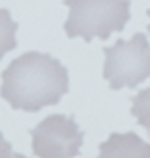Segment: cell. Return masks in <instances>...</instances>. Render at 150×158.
<instances>
[{
    "instance_id": "cell-4",
    "label": "cell",
    "mask_w": 150,
    "mask_h": 158,
    "mask_svg": "<svg viewBox=\"0 0 150 158\" xmlns=\"http://www.w3.org/2000/svg\"><path fill=\"white\" fill-rule=\"evenodd\" d=\"M33 152L39 158H75L83 146V132L71 116L53 114L31 130Z\"/></svg>"
},
{
    "instance_id": "cell-5",
    "label": "cell",
    "mask_w": 150,
    "mask_h": 158,
    "mask_svg": "<svg viewBox=\"0 0 150 158\" xmlns=\"http://www.w3.org/2000/svg\"><path fill=\"white\" fill-rule=\"evenodd\" d=\"M98 158H150V144L134 132H114L99 144Z\"/></svg>"
},
{
    "instance_id": "cell-8",
    "label": "cell",
    "mask_w": 150,
    "mask_h": 158,
    "mask_svg": "<svg viewBox=\"0 0 150 158\" xmlns=\"http://www.w3.org/2000/svg\"><path fill=\"white\" fill-rule=\"evenodd\" d=\"M0 158H12V146L0 132Z\"/></svg>"
},
{
    "instance_id": "cell-1",
    "label": "cell",
    "mask_w": 150,
    "mask_h": 158,
    "mask_svg": "<svg viewBox=\"0 0 150 158\" xmlns=\"http://www.w3.org/2000/svg\"><path fill=\"white\" fill-rule=\"evenodd\" d=\"M69 91L67 67L55 57L39 51H28L10 61L2 71L0 95L12 110L39 112L55 106Z\"/></svg>"
},
{
    "instance_id": "cell-6",
    "label": "cell",
    "mask_w": 150,
    "mask_h": 158,
    "mask_svg": "<svg viewBox=\"0 0 150 158\" xmlns=\"http://www.w3.org/2000/svg\"><path fill=\"white\" fill-rule=\"evenodd\" d=\"M16 28L19 24L12 20L6 8H0V61L8 51L16 49Z\"/></svg>"
},
{
    "instance_id": "cell-7",
    "label": "cell",
    "mask_w": 150,
    "mask_h": 158,
    "mask_svg": "<svg viewBox=\"0 0 150 158\" xmlns=\"http://www.w3.org/2000/svg\"><path fill=\"white\" fill-rule=\"evenodd\" d=\"M132 116L150 134V87L142 89L138 95L132 98Z\"/></svg>"
},
{
    "instance_id": "cell-3",
    "label": "cell",
    "mask_w": 150,
    "mask_h": 158,
    "mask_svg": "<svg viewBox=\"0 0 150 158\" xmlns=\"http://www.w3.org/2000/svg\"><path fill=\"white\" fill-rule=\"evenodd\" d=\"M103 79L112 89L138 87L150 77V45L146 35L136 33L130 41H120L103 49Z\"/></svg>"
},
{
    "instance_id": "cell-9",
    "label": "cell",
    "mask_w": 150,
    "mask_h": 158,
    "mask_svg": "<svg viewBox=\"0 0 150 158\" xmlns=\"http://www.w3.org/2000/svg\"><path fill=\"white\" fill-rule=\"evenodd\" d=\"M12 158H27L24 154H12Z\"/></svg>"
},
{
    "instance_id": "cell-10",
    "label": "cell",
    "mask_w": 150,
    "mask_h": 158,
    "mask_svg": "<svg viewBox=\"0 0 150 158\" xmlns=\"http://www.w3.org/2000/svg\"><path fill=\"white\" fill-rule=\"evenodd\" d=\"M146 14H148V16H150V10H148V12H146ZM148 33H150V24H148Z\"/></svg>"
},
{
    "instance_id": "cell-2",
    "label": "cell",
    "mask_w": 150,
    "mask_h": 158,
    "mask_svg": "<svg viewBox=\"0 0 150 158\" xmlns=\"http://www.w3.org/2000/svg\"><path fill=\"white\" fill-rule=\"evenodd\" d=\"M65 6L69 8L67 37H79L87 43L122 33L130 20V0H65Z\"/></svg>"
}]
</instances>
